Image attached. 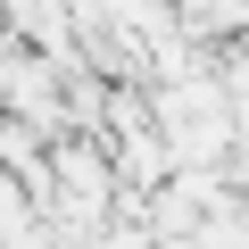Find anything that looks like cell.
<instances>
[{
	"mask_svg": "<svg viewBox=\"0 0 249 249\" xmlns=\"http://www.w3.org/2000/svg\"><path fill=\"white\" fill-rule=\"evenodd\" d=\"M17 224H34V191L0 166V232H17Z\"/></svg>",
	"mask_w": 249,
	"mask_h": 249,
	"instance_id": "1",
	"label": "cell"
},
{
	"mask_svg": "<svg viewBox=\"0 0 249 249\" xmlns=\"http://www.w3.org/2000/svg\"><path fill=\"white\" fill-rule=\"evenodd\" d=\"M150 249H208L199 232H150Z\"/></svg>",
	"mask_w": 249,
	"mask_h": 249,
	"instance_id": "2",
	"label": "cell"
}]
</instances>
